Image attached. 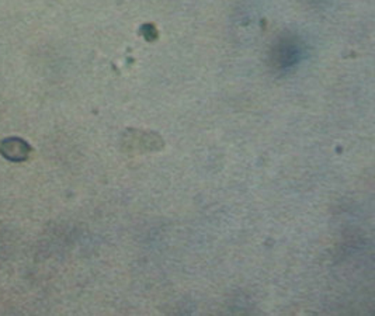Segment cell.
Instances as JSON below:
<instances>
[{
    "label": "cell",
    "mask_w": 375,
    "mask_h": 316,
    "mask_svg": "<svg viewBox=\"0 0 375 316\" xmlns=\"http://www.w3.org/2000/svg\"><path fill=\"white\" fill-rule=\"evenodd\" d=\"M31 152L29 145L20 138H7L0 142V154L11 162H22Z\"/></svg>",
    "instance_id": "1"
}]
</instances>
